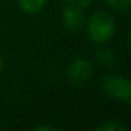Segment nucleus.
I'll list each match as a JSON object with an SVG mask.
<instances>
[{"instance_id":"obj_1","label":"nucleus","mask_w":131,"mask_h":131,"mask_svg":"<svg viewBox=\"0 0 131 131\" xmlns=\"http://www.w3.org/2000/svg\"><path fill=\"white\" fill-rule=\"evenodd\" d=\"M88 32L93 42L103 44L111 40L116 32V23L113 17L104 12H97L89 18Z\"/></svg>"},{"instance_id":"obj_2","label":"nucleus","mask_w":131,"mask_h":131,"mask_svg":"<svg viewBox=\"0 0 131 131\" xmlns=\"http://www.w3.org/2000/svg\"><path fill=\"white\" fill-rule=\"evenodd\" d=\"M103 90L111 97L121 102H131V85L130 80L123 76H107L103 80Z\"/></svg>"},{"instance_id":"obj_3","label":"nucleus","mask_w":131,"mask_h":131,"mask_svg":"<svg viewBox=\"0 0 131 131\" xmlns=\"http://www.w3.org/2000/svg\"><path fill=\"white\" fill-rule=\"evenodd\" d=\"M66 75L73 85H83L93 75V65L86 59H76L69 65Z\"/></svg>"},{"instance_id":"obj_4","label":"nucleus","mask_w":131,"mask_h":131,"mask_svg":"<svg viewBox=\"0 0 131 131\" xmlns=\"http://www.w3.org/2000/svg\"><path fill=\"white\" fill-rule=\"evenodd\" d=\"M62 23L68 30L76 31L85 23V14L83 10L78 6H68L62 12Z\"/></svg>"},{"instance_id":"obj_5","label":"nucleus","mask_w":131,"mask_h":131,"mask_svg":"<svg viewBox=\"0 0 131 131\" xmlns=\"http://www.w3.org/2000/svg\"><path fill=\"white\" fill-rule=\"evenodd\" d=\"M18 7L27 14H37L45 7L47 0H17Z\"/></svg>"},{"instance_id":"obj_6","label":"nucleus","mask_w":131,"mask_h":131,"mask_svg":"<svg viewBox=\"0 0 131 131\" xmlns=\"http://www.w3.org/2000/svg\"><path fill=\"white\" fill-rule=\"evenodd\" d=\"M106 3L113 10L120 13H125L131 7V0H106Z\"/></svg>"},{"instance_id":"obj_7","label":"nucleus","mask_w":131,"mask_h":131,"mask_svg":"<svg viewBox=\"0 0 131 131\" xmlns=\"http://www.w3.org/2000/svg\"><path fill=\"white\" fill-rule=\"evenodd\" d=\"M99 59L102 61L104 65H111V62L114 61V54L111 49H102L99 51Z\"/></svg>"},{"instance_id":"obj_8","label":"nucleus","mask_w":131,"mask_h":131,"mask_svg":"<svg viewBox=\"0 0 131 131\" xmlns=\"http://www.w3.org/2000/svg\"><path fill=\"white\" fill-rule=\"evenodd\" d=\"M97 130H100V131H120V130L125 131V127L123 124H120V123L111 121V123H106V124L97 127Z\"/></svg>"},{"instance_id":"obj_9","label":"nucleus","mask_w":131,"mask_h":131,"mask_svg":"<svg viewBox=\"0 0 131 131\" xmlns=\"http://www.w3.org/2000/svg\"><path fill=\"white\" fill-rule=\"evenodd\" d=\"M75 3H76V6L82 10L90 7V0H75Z\"/></svg>"},{"instance_id":"obj_10","label":"nucleus","mask_w":131,"mask_h":131,"mask_svg":"<svg viewBox=\"0 0 131 131\" xmlns=\"http://www.w3.org/2000/svg\"><path fill=\"white\" fill-rule=\"evenodd\" d=\"M35 130H37V131H42V130H49V131H54L55 128H54V127H51V125H40V127H37Z\"/></svg>"},{"instance_id":"obj_11","label":"nucleus","mask_w":131,"mask_h":131,"mask_svg":"<svg viewBox=\"0 0 131 131\" xmlns=\"http://www.w3.org/2000/svg\"><path fill=\"white\" fill-rule=\"evenodd\" d=\"M2 69H3V61H2V57H0V72H2Z\"/></svg>"},{"instance_id":"obj_12","label":"nucleus","mask_w":131,"mask_h":131,"mask_svg":"<svg viewBox=\"0 0 131 131\" xmlns=\"http://www.w3.org/2000/svg\"><path fill=\"white\" fill-rule=\"evenodd\" d=\"M63 2H68V3H72V2H75V0H63Z\"/></svg>"}]
</instances>
